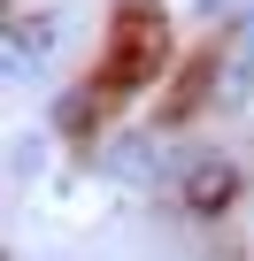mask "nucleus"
I'll return each mask as SVG.
<instances>
[{"label":"nucleus","instance_id":"1","mask_svg":"<svg viewBox=\"0 0 254 261\" xmlns=\"http://www.w3.org/2000/svg\"><path fill=\"white\" fill-rule=\"evenodd\" d=\"M239 192H246V169L231 154H185L177 162V207L185 215H223Z\"/></svg>","mask_w":254,"mask_h":261},{"label":"nucleus","instance_id":"2","mask_svg":"<svg viewBox=\"0 0 254 261\" xmlns=\"http://www.w3.org/2000/svg\"><path fill=\"white\" fill-rule=\"evenodd\" d=\"M54 46H62V16H47V8H16L8 31H0V62H8V77H39V69L54 62Z\"/></svg>","mask_w":254,"mask_h":261},{"label":"nucleus","instance_id":"3","mask_svg":"<svg viewBox=\"0 0 254 261\" xmlns=\"http://www.w3.org/2000/svg\"><path fill=\"white\" fill-rule=\"evenodd\" d=\"M108 169L116 177H154V130H123L108 146Z\"/></svg>","mask_w":254,"mask_h":261}]
</instances>
